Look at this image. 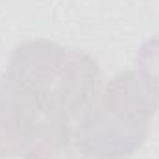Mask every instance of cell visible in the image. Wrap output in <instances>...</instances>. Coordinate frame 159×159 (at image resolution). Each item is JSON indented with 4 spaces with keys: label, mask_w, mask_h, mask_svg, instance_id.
<instances>
[{
    "label": "cell",
    "mask_w": 159,
    "mask_h": 159,
    "mask_svg": "<svg viewBox=\"0 0 159 159\" xmlns=\"http://www.w3.org/2000/svg\"><path fill=\"white\" fill-rule=\"evenodd\" d=\"M6 76L32 98L43 119L72 124L102 91V70L93 56L48 39L19 44Z\"/></svg>",
    "instance_id": "1"
},
{
    "label": "cell",
    "mask_w": 159,
    "mask_h": 159,
    "mask_svg": "<svg viewBox=\"0 0 159 159\" xmlns=\"http://www.w3.org/2000/svg\"><path fill=\"white\" fill-rule=\"evenodd\" d=\"M24 156L26 159H89L78 124L50 119H41Z\"/></svg>",
    "instance_id": "4"
},
{
    "label": "cell",
    "mask_w": 159,
    "mask_h": 159,
    "mask_svg": "<svg viewBox=\"0 0 159 159\" xmlns=\"http://www.w3.org/2000/svg\"><path fill=\"white\" fill-rule=\"evenodd\" d=\"M135 72L159 102V35L144 41L135 57Z\"/></svg>",
    "instance_id": "5"
},
{
    "label": "cell",
    "mask_w": 159,
    "mask_h": 159,
    "mask_svg": "<svg viewBox=\"0 0 159 159\" xmlns=\"http://www.w3.org/2000/svg\"><path fill=\"white\" fill-rule=\"evenodd\" d=\"M159 102L135 70H120L91 102L78 120L89 157L128 159L148 139Z\"/></svg>",
    "instance_id": "2"
},
{
    "label": "cell",
    "mask_w": 159,
    "mask_h": 159,
    "mask_svg": "<svg viewBox=\"0 0 159 159\" xmlns=\"http://www.w3.org/2000/svg\"><path fill=\"white\" fill-rule=\"evenodd\" d=\"M41 119L32 98L6 74L0 76V157L24 154Z\"/></svg>",
    "instance_id": "3"
}]
</instances>
